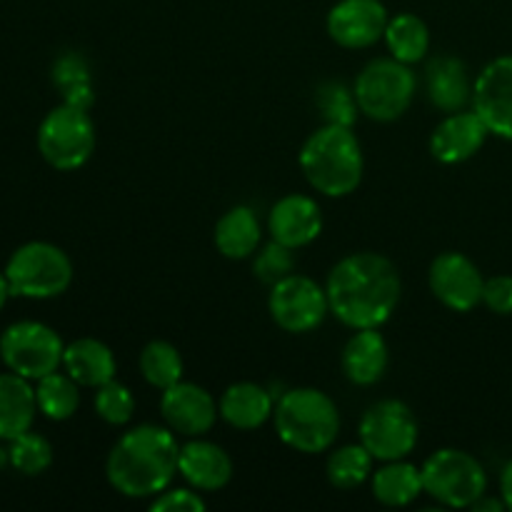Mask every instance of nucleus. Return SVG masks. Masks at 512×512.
I'll return each instance as SVG.
<instances>
[{"label":"nucleus","mask_w":512,"mask_h":512,"mask_svg":"<svg viewBox=\"0 0 512 512\" xmlns=\"http://www.w3.org/2000/svg\"><path fill=\"white\" fill-rule=\"evenodd\" d=\"M330 313L350 330L380 328L400 303V273L380 253H350L333 265L325 280Z\"/></svg>","instance_id":"obj_1"},{"label":"nucleus","mask_w":512,"mask_h":512,"mask_svg":"<svg viewBox=\"0 0 512 512\" xmlns=\"http://www.w3.org/2000/svg\"><path fill=\"white\" fill-rule=\"evenodd\" d=\"M180 445L170 428L143 423L120 435L105 460V475L123 498H155L178 475Z\"/></svg>","instance_id":"obj_2"},{"label":"nucleus","mask_w":512,"mask_h":512,"mask_svg":"<svg viewBox=\"0 0 512 512\" xmlns=\"http://www.w3.org/2000/svg\"><path fill=\"white\" fill-rule=\"evenodd\" d=\"M298 163L310 188L325 198H348L363 183V148L348 125L325 123L313 130L300 148Z\"/></svg>","instance_id":"obj_3"},{"label":"nucleus","mask_w":512,"mask_h":512,"mask_svg":"<svg viewBox=\"0 0 512 512\" xmlns=\"http://www.w3.org/2000/svg\"><path fill=\"white\" fill-rule=\"evenodd\" d=\"M275 433L288 448L303 455L325 453L340 433V410L318 388H290L275 400Z\"/></svg>","instance_id":"obj_4"},{"label":"nucleus","mask_w":512,"mask_h":512,"mask_svg":"<svg viewBox=\"0 0 512 512\" xmlns=\"http://www.w3.org/2000/svg\"><path fill=\"white\" fill-rule=\"evenodd\" d=\"M418 78L410 65L390 58H375L358 73L353 85L360 115L375 123L403 118L415 100Z\"/></svg>","instance_id":"obj_5"},{"label":"nucleus","mask_w":512,"mask_h":512,"mask_svg":"<svg viewBox=\"0 0 512 512\" xmlns=\"http://www.w3.org/2000/svg\"><path fill=\"white\" fill-rule=\"evenodd\" d=\"M3 273L13 295L30 300L58 298L73 283V263L68 253L45 240L20 245L10 255Z\"/></svg>","instance_id":"obj_6"},{"label":"nucleus","mask_w":512,"mask_h":512,"mask_svg":"<svg viewBox=\"0 0 512 512\" xmlns=\"http://www.w3.org/2000/svg\"><path fill=\"white\" fill-rule=\"evenodd\" d=\"M423 488L443 508H473L488 493V473L468 450L440 448L420 465Z\"/></svg>","instance_id":"obj_7"},{"label":"nucleus","mask_w":512,"mask_h":512,"mask_svg":"<svg viewBox=\"0 0 512 512\" xmlns=\"http://www.w3.org/2000/svg\"><path fill=\"white\" fill-rule=\"evenodd\" d=\"M98 133L90 110L60 103L50 110L38 128V150L45 163L55 170H78L93 158Z\"/></svg>","instance_id":"obj_8"},{"label":"nucleus","mask_w":512,"mask_h":512,"mask_svg":"<svg viewBox=\"0 0 512 512\" xmlns=\"http://www.w3.org/2000/svg\"><path fill=\"white\" fill-rule=\"evenodd\" d=\"M65 343L50 325L18 320L0 335V360L10 373L38 383L63 365Z\"/></svg>","instance_id":"obj_9"},{"label":"nucleus","mask_w":512,"mask_h":512,"mask_svg":"<svg viewBox=\"0 0 512 512\" xmlns=\"http://www.w3.org/2000/svg\"><path fill=\"white\" fill-rule=\"evenodd\" d=\"M358 438L380 463L403 460L418 445L420 423L410 405H405L403 400L385 398L365 410L358 425Z\"/></svg>","instance_id":"obj_10"},{"label":"nucleus","mask_w":512,"mask_h":512,"mask_svg":"<svg viewBox=\"0 0 512 512\" xmlns=\"http://www.w3.org/2000/svg\"><path fill=\"white\" fill-rule=\"evenodd\" d=\"M268 313L280 330L290 335L313 333L328 318V290L308 275L290 273L270 285Z\"/></svg>","instance_id":"obj_11"},{"label":"nucleus","mask_w":512,"mask_h":512,"mask_svg":"<svg viewBox=\"0 0 512 512\" xmlns=\"http://www.w3.org/2000/svg\"><path fill=\"white\" fill-rule=\"evenodd\" d=\"M430 293L453 313H470L483 303L485 278L478 265L458 250L440 253L428 270Z\"/></svg>","instance_id":"obj_12"},{"label":"nucleus","mask_w":512,"mask_h":512,"mask_svg":"<svg viewBox=\"0 0 512 512\" xmlns=\"http://www.w3.org/2000/svg\"><path fill=\"white\" fill-rule=\"evenodd\" d=\"M388 20V8L380 0H340L330 8L325 28L340 48L363 50L383 40Z\"/></svg>","instance_id":"obj_13"},{"label":"nucleus","mask_w":512,"mask_h":512,"mask_svg":"<svg viewBox=\"0 0 512 512\" xmlns=\"http://www.w3.org/2000/svg\"><path fill=\"white\" fill-rule=\"evenodd\" d=\"M473 110L490 135L512 143V55L490 60L473 83Z\"/></svg>","instance_id":"obj_14"},{"label":"nucleus","mask_w":512,"mask_h":512,"mask_svg":"<svg viewBox=\"0 0 512 512\" xmlns=\"http://www.w3.org/2000/svg\"><path fill=\"white\" fill-rule=\"evenodd\" d=\"M160 415L175 435L203 438L205 433L213 430L215 420L220 418V410L213 395L203 385L180 380L160 395Z\"/></svg>","instance_id":"obj_15"},{"label":"nucleus","mask_w":512,"mask_h":512,"mask_svg":"<svg viewBox=\"0 0 512 512\" xmlns=\"http://www.w3.org/2000/svg\"><path fill=\"white\" fill-rule=\"evenodd\" d=\"M490 130L475 110L448 113L430 133V155L443 165H460L478 155L488 140Z\"/></svg>","instance_id":"obj_16"},{"label":"nucleus","mask_w":512,"mask_h":512,"mask_svg":"<svg viewBox=\"0 0 512 512\" xmlns=\"http://www.w3.org/2000/svg\"><path fill=\"white\" fill-rule=\"evenodd\" d=\"M268 233L278 243L300 250L315 243L323 233V210L318 200L303 193H290L270 208Z\"/></svg>","instance_id":"obj_17"},{"label":"nucleus","mask_w":512,"mask_h":512,"mask_svg":"<svg viewBox=\"0 0 512 512\" xmlns=\"http://www.w3.org/2000/svg\"><path fill=\"white\" fill-rule=\"evenodd\" d=\"M178 475L200 493H215L233 480V460L218 443L190 438L180 445Z\"/></svg>","instance_id":"obj_18"},{"label":"nucleus","mask_w":512,"mask_h":512,"mask_svg":"<svg viewBox=\"0 0 512 512\" xmlns=\"http://www.w3.org/2000/svg\"><path fill=\"white\" fill-rule=\"evenodd\" d=\"M473 83L468 65L455 55H438L425 65V93L440 113H458L473 105Z\"/></svg>","instance_id":"obj_19"},{"label":"nucleus","mask_w":512,"mask_h":512,"mask_svg":"<svg viewBox=\"0 0 512 512\" xmlns=\"http://www.w3.org/2000/svg\"><path fill=\"white\" fill-rule=\"evenodd\" d=\"M388 363V340L383 338L380 328L355 330L345 343L343 355H340L343 375L358 388H370V385L380 383L385 370H388Z\"/></svg>","instance_id":"obj_20"},{"label":"nucleus","mask_w":512,"mask_h":512,"mask_svg":"<svg viewBox=\"0 0 512 512\" xmlns=\"http://www.w3.org/2000/svg\"><path fill=\"white\" fill-rule=\"evenodd\" d=\"M220 418L235 430H258L273 418L275 398L268 388L250 380L228 385L218 400Z\"/></svg>","instance_id":"obj_21"},{"label":"nucleus","mask_w":512,"mask_h":512,"mask_svg":"<svg viewBox=\"0 0 512 512\" xmlns=\"http://www.w3.org/2000/svg\"><path fill=\"white\" fill-rule=\"evenodd\" d=\"M63 368L80 388H100L118 373L113 350L98 338H78L65 345Z\"/></svg>","instance_id":"obj_22"},{"label":"nucleus","mask_w":512,"mask_h":512,"mask_svg":"<svg viewBox=\"0 0 512 512\" xmlns=\"http://www.w3.org/2000/svg\"><path fill=\"white\" fill-rule=\"evenodd\" d=\"M38 398L28 378L18 373H0V440L10 443L33 428Z\"/></svg>","instance_id":"obj_23"},{"label":"nucleus","mask_w":512,"mask_h":512,"mask_svg":"<svg viewBox=\"0 0 512 512\" xmlns=\"http://www.w3.org/2000/svg\"><path fill=\"white\" fill-rule=\"evenodd\" d=\"M213 240L215 248H218V253L223 258H253L255 250L260 248V240H263V228H260V220L255 215V210L248 208V205H235V208H230L215 223Z\"/></svg>","instance_id":"obj_24"},{"label":"nucleus","mask_w":512,"mask_h":512,"mask_svg":"<svg viewBox=\"0 0 512 512\" xmlns=\"http://www.w3.org/2000/svg\"><path fill=\"white\" fill-rule=\"evenodd\" d=\"M373 495L385 508H408L425 493L423 470L408 460H390L370 475Z\"/></svg>","instance_id":"obj_25"},{"label":"nucleus","mask_w":512,"mask_h":512,"mask_svg":"<svg viewBox=\"0 0 512 512\" xmlns=\"http://www.w3.org/2000/svg\"><path fill=\"white\" fill-rule=\"evenodd\" d=\"M390 55L405 65H415L425 60L430 50V30L423 18L415 13H400L388 20V28L383 35Z\"/></svg>","instance_id":"obj_26"},{"label":"nucleus","mask_w":512,"mask_h":512,"mask_svg":"<svg viewBox=\"0 0 512 512\" xmlns=\"http://www.w3.org/2000/svg\"><path fill=\"white\" fill-rule=\"evenodd\" d=\"M35 398H38V410L48 420L63 423L70 420L80 408V385L70 378L68 373H50L38 380L35 385Z\"/></svg>","instance_id":"obj_27"},{"label":"nucleus","mask_w":512,"mask_h":512,"mask_svg":"<svg viewBox=\"0 0 512 512\" xmlns=\"http://www.w3.org/2000/svg\"><path fill=\"white\" fill-rule=\"evenodd\" d=\"M53 83L63 93V103L90 110L95 103L90 68L80 53H63L53 65Z\"/></svg>","instance_id":"obj_28"},{"label":"nucleus","mask_w":512,"mask_h":512,"mask_svg":"<svg viewBox=\"0 0 512 512\" xmlns=\"http://www.w3.org/2000/svg\"><path fill=\"white\" fill-rule=\"evenodd\" d=\"M373 463L375 458L363 443L343 445V448L333 450L328 455L325 473H328V480L333 488L353 490L368 483L370 475H373Z\"/></svg>","instance_id":"obj_29"},{"label":"nucleus","mask_w":512,"mask_h":512,"mask_svg":"<svg viewBox=\"0 0 512 512\" xmlns=\"http://www.w3.org/2000/svg\"><path fill=\"white\" fill-rule=\"evenodd\" d=\"M140 375L153 388L165 390L183 380V355L168 340H150L138 358Z\"/></svg>","instance_id":"obj_30"},{"label":"nucleus","mask_w":512,"mask_h":512,"mask_svg":"<svg viewBox=\"0 0 512 512\" xmlns=\"http://www.w3.org/2000/svg\"><path fill=\"white\" fill-rule=\"evenodd\" d=\"M8 453L10 465L23 475H40L53 465V445L33 430L10 440Z\"/></svg>","instance_id":"obj_31"},{"label":"nucleus","mask_w":512,"mask_h":512,"mask_svg":"<svg viewBox=\"0 0 512 512\" xmlns=\"http://www.w3.org/2000/svg\"><path fill=\"white\" fill-rule=\"evenodd\" d=\"M95 413L100 420H105L108 425H128L135 415V395L128 385L118 383V380H110V383L95 388Z\"/></svg>","instance_id":"obj_32"},{"label":"nucleus","mask_w":512,"mask_h":512,"mask_svg":"<svg viewBox=\"0 0 512 512\" xmlns=\"http://www.w3.org/2000/svg\"><path fill=\"white\" fill-rule=\"evenodd\" d=\"M315 103H318L325 123L348 125V128H353L355 118H358L360 113L353 90L345 88L343 83H335V80L320 85L318 95H315Z\"/></svg>","instance_id":"obj_33"},{"label":"nucleus","mask_w":512,"mask_h":512,"mask_svg":"<svg viewBox=\"0 0 512 512\" xmlns=\"http://www.w3.org/2000/svg\"><path fill=\"white\" fill-rule=\"evenodd\" d=\"M295 250L288 245L278 243V240L270 238V243H265L263 248L255 250L253 255V273L260 283L275 285L278 280L288 278L290 273H295Z\"/></svg>","instance_id":"obj_34"},{"label":"nucleus","mask_w":512,"mask_h":512,"mask_svg":"<svg viewBox=\"0 0 512 512\" xmlns=\"http://www.w3.org/2000/svg\"><path fill=\"white\" fill-rule=\"evenodd\" d=\"M208 505L200 498V490L195 488H168L155 495L150 510L153 512H203Z\"/></svg>","instance_id":"obj_35"},{"label":"nucleus","mask_w":512,"mask_h":512,"mask_svg":"<svg viewBox=\"0 0 512 512\" xmlns=\"http://www.w3.org/2000/svg\"><path fill=\"white\" fill-rule=\"evenodd\" d=\"M483 305L495 315H512V275H493L485 280Z\"/></svg>","instance_id":"obj_36"},{"label":"nucleus","mask_w":512,"mask_h":512,"mask_svg":"<svg viewBox=\"0 0 512 512\" xmlns=\"http://www.w3.org/2000/svg\"><path fill=\"white\" fill-rule=\"evenodd\" d=\"M500 498L505 500L508 510H512V460L500 473Z\"/></svg>","instance_id":"obj_37"},{"label":"nucleus","mask_w":512,"mask_h":512,"mask_svg":"<svg viewBox=\"0 0 512 512\" xmlns=\"http://www.w3.org/2000/svg\"><path fill=\"white\" fill-rule=\"evenodd\" d=\"M473 510L475 512H503V510H508V505H505V500L503 498H480L478 503L473 505Z\"/></svg>","instance_id":"obj_38"},{"label":"nucleus","mask_w":512,"mask_h":512,"mask_svg":"<svg viewBox=\"0 0 512 512\" xmlns=\"http://www.w3.org/2000/svg\"><path fill=\"white\" fill-rule=\"evenodd\" d=\"M10 295H13V290H10L8 278H5V273H0V310L5 308V303H8Z\"/></svg>","instance_id":"obj_39"},{"label":"nucleus","mask_w":512,"mask_h":512,"mask_svg":"<svg viewBox=\"0 0 512 512\" xmlns=\"http://www.w3.org/2000/svg\"><path fill=\"white\" fill-rule=\"evenodd\" d=\"M5 465H10V453L8 448H0V470H3Z\"/></svg>","instance_id":"obj_40"}]
</instances>
